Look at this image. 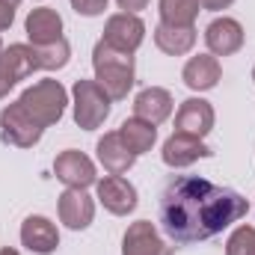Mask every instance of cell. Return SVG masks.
<instances>
[{
  "label": "cell",
  "mask_w": 255,
  "mask_h": 255,
  "mask_svg": "<svg viewBox=\"0 0 255 255\" xmlns=\"http://www.w3.org/2000/svg\"><path fill=\"white\" fill-rule=\"evenodd\" d=\"M211 154H214V151H211L199 136L178 133V130L163 142V151H160L163 163H166V166H172V169H184V166H190V163L202 160V157H211Z\"/></svg>",
  "instance_id": "10"
},
{
  "label": "cell",
  "mask_w": 255,
  "mask_h": 255,
  "mask_svg": "<svg viewBox=\"0 0 255 255\" xmlns=\"http://www.w3.org/2000/svg\"><path fill=\"white\" fill-rule=\"evenodd\" d=\"M45 128L39 125L21 101H12L0 110V139L6 145H15V148H33L39 139H42Z\"/></svg>",
  "instance_id": "5"
},
{
  "label": "cell",
  "mask_w": 255,
  "mask_h": 255,
  "mask_svg": "<svg viewBox=\"0 0 255 255\" xmlns=\"http://www.w3.org/2000/svg\"><path fill=\"white\" fill-rule=\"evenodd\" d=\"M154 45L169 54V57H184L190 54L196 45V27H169V24H157L154 27Z\"/></svg>",
  "instance_id": "19"
},
{
  "label": "cell",
  "mask_w": 255,
  "mask_h": 255,
  "mask_svg": "<svg viewBox=\"0 0 255 255\" xmlns=\"http://www.w3.org/2000/svg\"><path fill=\"white\" fill-rule=\"evenodd\" d=\"M0 60L9 65V71L15 74V80H27L39 65H36V51L33 45H9L6 51H0Z\"/></svg>",
  "instance_id": "22"
},
{
  "label": "cell",
  "mask_w": 255,
  "mask_h": 255,
  "mask_svg": "<svg viewBox=\"0 0 255 255\" xmlns=\"http://www.w3.org/2000/svg\"><path fill=\"white\" fill-rule=\"evenodd\" d=\"M71 9L77 15H86V18H95L107 9V0H71Z\"/></svg>",
  "instance_id": "25"
},
{
  "label": "cell",
  "mask_w": 255,
  "mask_h": 255,
  "mask_svg": "<svg viewBox=\"0 0 255 255\" xmlns=\"http://www.w3.org/2000/svg\"><path fill=\"white\" fill-rule=\"evenodd\" d=\"M250 205L241 193L199 175H175L157 202L160 229L172 244H202L247 217Z\"/></svg>",
  "instance_id": "1"
},
{
  "label": "cell",
  "mask_w": 255,
  "mask_h": 255,
  "mask_svg": "<svg viewBox=\"0 0 255 255\" xmlns=\"http://www.w3.org/2000/svg\"><path fill=\"white\" fill-rule=\"evenodd\" d=\"M116 3H119V9H125V12H130V15H136L139 9L148 6V0H116Z\"/></svg>",
  "instance_id": "28"
},
{
  "label": "cell",
  "mask_w": 255,
  "mask_h": 255,
  "mask_svg": "<svg viewBox=\"0 0 255 255\" xmlns=\"http://www.w3.org/2000/svg\"><path fill=\"white\" fill-rule=\"evenodd\" d=\"M172 253H175V247H169L157 235L154 223H148V220L130 223L125 238H122V255H172Z\"/></svg>",
  "instance_id": "8"
},
{
  "label": "cell",
  "mask_w": 255,
  "mask_h": 255,
  "mask_svg": "<svg viewBox=\"0 0 255 255\" xmlns=\"http://www.w3.org/2000/svg\"><path fill=\"white\" fill-rule=\"evenodd\" d=\"M9 3H12V6H18V3H21V0H9Z\"/></svg>",
  "instance_id": "31"
},
{
  "label": "cell",
  "mask_w": 255,
  "mask_h": 255,
  "mask_svg": "<svg viewBox=\"0 0 255 255\" xmlns=\"http://www.w3.org/2000/svg\"><path fill=\"white\" fill-rule=\"evenodd\" d=\"M205 42H208V51L214 57H232L244 48V27L235 21V18H214L205 30Z\"/></svg>",
  "instance_id": "11"
},
{
  "label": "cell",
  "mask_w": 255,
  "mask_h": 255,
  "mask_svg": "<svg viewBox=\"0 0 255 255\" xmlns=\"http://www.w3.org/2000/svg\"><path fill=\"white\" fill-rule=\"evenodd\" d=\"M57 211H60V220L71 232H83L95 220V202H92V196H86V190H74V187H68L60 196Z\"/></svg>",
  "instance_id": "12"
},
{
  "label": "cell",
  "mask_w": 255,
  "mask_h": 255,
  "mask_svg": "<svg viewBox=\"0 0 255 255\" xmlns=\"http://www.w3.org/2000/svg\"><path fill=\"white\" fill-rule=\"evenodd\" d=\"M0 51H3V42H0Z\"/></svg>",
  "instance_id": "33"
},
{
  "label": "cell",
  "mask_w": 255,
  "mask_h": 255,
  "mask_svg": "<svg viewBox=\"0 0 255 255\" xmlns=\"http://www.w3.org/2000/svg\"><path fill=\"white\" fill-rule=\"evenodd\" d=\"M15 9H18V6H12L9 0H0V33L12 27V21H15Z\"/></svg>",
  "instance_id": "27"
},
{
  "label": "cell",
  "mask_w": 255,
  "mask_h": 255,
  "mask_svg": "<svg viewBox=\"0 0 255 255\" xmlns=\"http://www.w3.org/2000/svg\"><path fill=\"white\" fill-rule=\"evenodd\" d=\"M21 244L36 255H51L60 247V232L48 217H27L21 223Z\"/></svg>",
  "instance_id": "14"
},
{
  "label": "cell",
  "mask_w": 255,
  "mask_h": 255,
  "mask_svg": "<svg viewBox=\"0 0 255 255\" xmlns=\"http://www.w3.org/2000/svg\"><path fill=\"white\" fill-rule=\"evenodd\" d=\"M54 172H57V178L63 181L65 187H74V190H86V187H92V184L98 181L95 163H92L83 151H74V148L57 154Z\"/></svg>",
  "instance_id": "7"
},
{
  "label": "cell",
  "mask_w": 255,
  "mask_h": 255,
  "mask_svg": "<svg viewBox=\"0 0 255 255\" xmlns=\"http://www.w3.org/2000/svg\"><path fill=\"white\" fill-rule=\"evenodd\" d=\"M18 101L24 104V110L42 128H51L63 119L65 104H68V92H65V86L60 80H39V83L27 86Z\"/></svg>",
  "instance_id": "3"
},
{
  "label": "cell",
  "mask_w": 255,
  "mask_h": 255,
  "mask_svg": "<svg viewBox=\"0 0 255 255\" xmlns=\"http://www.w3.org/2000/svg\"><path fill=\"white\" fill-rule=\"evenodd\" d=\"M226 255H255V229L253 226H238L229 235Z\"/></svg>",
  "instance_id": "24"
},
{
  "label": "cell",
  "mask_w": 255,
  "mask_h": 255,
  "mask_svg": "<svg viewBox=\"0 0 255 255\" xmlns=\"http://www.w3.org/2000/svg\"><path fill=\"white\" fill-rule=\"evenodd\" d=\"M98 160L110 175H125L128 169L136 163V154L128 148L119 136V130H110L98 139Z\"/></svg>",
  "instance_id": "18"
},
{
  "label": "cell",
  "mask_w": 255,
  "mask_h": 255,
  "mask_svg": "<svg viewBox=\"0 0 255 255\" xmlns=\"http://www.w3.org/2000/svg\"><path fill=\"white\" fill-rule=\"evenodd\" d=\"M142 39H145V24L130 12L110 15L107 24H104V36H101V42H107L110 48L125 51V54H133L142 45Z\"/></svg>",
  "instance_id": "6"
},
{
  "label": "cell",
  "mask_w": 255,
  "mask_h": 255,
  "mask_svg": "<svg viewBox=\"0 0 255 255\" xmlns=\"http://www.w3.org/2000/svg\"><path fill=\"white\" fill-rule=\"evenodd\" d=\"M71 98H74V122L83 130L101 128L110 116V95L101 89L98 80H74Z\"/></svg>",
  "instance_id": "4"
},
{
  "label": "cell",
  "mask_w": 255,
  "mask_h": 255,
  "mask_svg": "<svg viewBox=\"0 0 255 255\" xmlns=\"http://www.w3.org/2000/svg\"><path fill=\"white\" fill-rule=\"evenodd\" d=\"M202 3V9H208V12H220V9H229L235 0H199Z\"/></svg>",
  "instance_id": "29"
},
{
  "label": "cell",
  "mask_w": 255,
  "mask_h": 255,
  "mask_svg": "<svg viewBox=\"0 0 255 255\" xmlns=\"http://www.w3.org/2000/svg\"><path fill=\"white\" fill-rule=\"evenodd\" d=\"M223 77V65L214 54H199V57H190L184 71H181V80L190 86L193 92H208L220 83Z\"/></svg>",
  "instance_id": "15"
},
{
  "label": "cell",
  "mask_w": 255,
  "mask_h": 255,
  "mask_svg": "<svg viewBox=\"0 0 255 255\" xmlns=\"http://www.w3.org/2000/svg\"><path fill=\"white\" fill-rule=\"evenodd\" d=\"M0 255H21V253H18V250H9V247H6V250H0Z\"/></svg>",
  "instance_id": "30"
},
{
  "label": "cell",
  "mask_w": 255,
  "mask_h": 255,
  "mask_svg": "<svg viewBox=\"0 0 255 255\" xmlns=\"http://www.w3.org/2000/svg\"><path fill=\"white\" fill-rule=\"evenodd\" d=\"M92 68H95V80L110 95V101H122L133 89V57L125 51L98 42L92 48Z\"/></svg>",
  "instance_id": "2"
},
{
  "label": "cell",
  "mask_w": 255,
  "mask_h": 255,
  "mask_svg": "<svg viewBox=\"0 0 255 255\" xmlns=\"http://www.w3.org/2000/svg\"><path fill=\"white\" fill-rule=\"evenodd\" d=\"M33 51H36V65L45 68V71L63 68L68 63V57H71V45L65 42V36L57 39V42H51V45H33Z\"/></svg>",
  "instance_id": "23"
},
{
  "label": "cell",
  "mask_w": 255,
  "mask_h": 255,
  "mask_svg": "<svg viewBox=\"0 0 255 255\" xmlns=\"http://www.w3.org/2000/svg\"><path fill=\"white\" fill-rule=\"evenodd\" d=\"M24 30L30 36V45H51V42L63 39V18H60L57 9L39 6V9H33L27 15Z\"/></svg>",
  "instance_id": "16"
},
{
  "label": "cell",
  "mask_w": 255,
  "mask_h": 255,
  "mask_svg": "<svg viewBox=\"0 0 255 255\" xmlns=\"http://www.w3.org/2000/svg\"><path fill=\"white\" fill-rule=\"evenodd\" d=\"M214 107L205 98H187L181 101L178 113H175V130L178 133H190V136H208L214 128Z\"/></svg>",
  "instance_id": "13"
},
{
  "label": "cell",
  "mask_w": 255,
  "mask_h": 255,
  "mask_svg": "<svg viewBox=\"0 0 255 255\" xmlns=\"http://www.w3.org/2000/svg\"><path fill=\"white\" fill-rule=\"evenodd\" d=\"M15 83H18V80H15V74L9 71V65L0 60V98H6V95L12 92V86H15Z\"/></svg>",
  "instance_id": "26"
},
{
  "label": "cell",
  "mask_w": 255,
  "mask_h": 255,
  "mask_svg": "<svg viewBox=\"0 0 255 255\" xmlns=\"http://www.w3.org/2000/svg\"><path fill=\"white\" fill-rule=\"evenodd\" d=\"M119 136H122V142H125L128 148L139 157V154L151 151V145H154V139H157V125H151V122H145V119L130 116V119L122 122Z\"/></svg>",
  "instance_id": "20"
},
{
  "label": "cell",
  "mask_w": 255,
  "mask_h": 255,
  "mask_svg": "<svg viewBox=\"0 0 255 255\" xmlns=\"http://www.w3.org/2000/svg\"><path fill=\"white\" fill-rule=\"evenodd\" d=\"M253 80H255V68H253Z\"/></svg>",
  "instance_id": "32"
},
{
  "label": "cell",
  "mask_w": 255,
  "mask_h": 255,
  "mask_svg": "<svg viewBox=\"0 0 255 255\" xmlns=\"http://www.w3.org/2000/svg\"><path fill=\"white\" fill-rule=\"evenodd\" d=\"M95 190H98V202L116 214V217H128L133 208H136V187L122 178V175H104L95 181Z\"/></svg>",
  "instance_id": "9"
},
{
  "label": "cell",
  "mask_w": 255,
  "mask_h": 255,
  "mask_svg": "<svg viewBox=\"0 0 255 255\" xmlns=\"http://www.w3.org/2000/svg\"><path fill=\"white\" fill-rule=\"evenodd\" d=\"M199 0H160V24L169 27H193L199 18Z\"/></svg>",
  "instance_id": "21"
},
{
  "label": "cell",
  "mask_w": 255,
  "mask_h": 255,
  "mask_svg": "<svg viewBox=\"0 0 255 255\" xmlns=\"http://www.w3.org/2000/svg\"><path fill=\"white\" fill-rule=\"evenodd\" d=\"M172 107H175L172 104V95L166 89H160V86H148V89H142L133 98V116L136 119H145L151 125L166 122L172 116Z\"/></svg>",
  "instance_id": "17"
}]
</instances>
